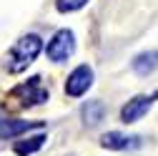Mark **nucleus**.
Masks as SVG:
<instances>
[{
    "label": "nucleus",
    "mask_w": 158,
    "mask_h": 156,
    "mask_svg": "<svg viewBox=\"0 0 158 156\" xmlns=\"http://www.w3.org/2000/svg\"><path fill=\"white\" fill-rule=\"evenodd\" d=\"M156 68H158V50H151V53H141V55H135V61H133V71H135L138 76H151Z\"/></svg>",
    "instance_id": "6e6552de"
},
{
    "label": "nucleus",
    "mask_w": 158,
    "mask_h": 156,
    "mask_svg": "<svg viewBox=\"0 0 158 156\" xmlns=\"http://www.w3.org/2000/svg\"><path fill=\"white\" fill-rule=\"evenodd\" d=\"M13 98H18V101H23V106H38V103H45L48 101V88L40 83V78H28L25 83H20L18 88H13Z\"/></svg>",
    "instance_id": "f03ea898"
},
{
    "label": "nucleus",
    "mask_w": 158,
    "mask_h": 156,
    "mask_svg": "<svg viewBox=\"0 0 158 156\" xmlns=\"http://www.w3.org/2000/svg\"><path fill=\"white\" fill-rule=\"evenodd\" d=\"M106 119V103L103 101H88L83 106V121L88 126H98Z\"/></svg>",
    "instance_id": "1a4fd4ad"
},
{
    "label": "nucleus",
    "mask_w": 158,
    "mask_h": 156,
    "mask_svg": "<svg viewBox=\"0 0 158 156\" xmlns=\"http://www.w3.org/2000/svg\"><path fill=\"white\" fill-rule=\"evenodd\" d=\"M88 0H58V10L60 13H73L78 8H83Z\"/></svg>",
    "instance_id": "9b49d317"
},
{
    "label": "nucleus",
    "mask_w": 158,
    "mask_h": 156,
    "mask_svg": "<svg viewBox=\"0 0 158 156\" xmlns=\"http://www.w3.org/2000/svg\"><path fill=\"white\" fill-rule=\"evenodd\" d=\"M30 128H43V121H10V119H0V139H15Z\"/></svg>",
    "instance_id": "0eeeda50"
},
{
    "label": "nucleus",
    "mask_w": 158,
    "mask_h": 156,
    "mask_svg": "<svg viewBox=\"0 0 158 156\" xmlns=\"http://www.w3.org/2000/svg\"><path fill=\"white\" fill-rule=\"evenodd\" d=\"M43 144H45V133H35V136H28V139H23V141H15L13 149H15V154L28 156V154H35Z\"/></svg>",
    "instance_id": "9d476101"
},
{
    "label": "nucleus",
    "mask_w": 158,
    "mask_h": 156,
    "mask_svg": "<svg viewBox=\"0 0 158 156\" xmlns=\"http://www.w3.org/2000/svg\"><path fill=\"white\" fill-rule=\"evenodd\" d=\"M101 146H103V149H110V151L135 149V146H141V136H126V133H121V131H108V133H103Z\"/></svg>",
    "instance_id": "423d86ee"
},
{
    "label": "nucleus",
    "mask_w": 158,
    "mask_h": 156,
    "mask_svg": "<svg viewBox=\"0 0 158 156\" xmlns=\"http://www.w3.org/2000/svg\"><path fill=\"white\" fill-rule=\"evenodd\" d=\"M43 50V41L38 35H23L20 41H18L15 46H13V50H10V55H8V71L10 73H20V71H25L35 58H38V53Z\"/></svg>",
    "instance_id": "f257e3e1"
},
{
    "label": "nucleus",
    "mask_w": 158,
    "mask_h": 156,
    "mask_svg": "<svg viewBox=\"0 0 158 156\" xmlns=\"http://www.w3.org/2000/svg\"><path fill=\"white\" fill-rule=\"evenodd\" d=\"M73 50H75V35L70 30H58L53 35V41L48 43V48H45V53H48V58L53 63L68 61V58L73 55Z\"/></svg>",
    "instance_id": "7ed1b4c3"
},
{
    "label": "nucleus",
    "mask_w": 158,
    "mask_h": 156,
    "mask_svg": "<svg viewBox=\"0 0 158 156\" xmlns=\"http://www.w3.org/2000/svg\"><path fill=\"white\" fill-rule=\"evenodd\" d=\"M156 98H158V93H151V96H135V98H131V101L121 108V121H123V124H135V121H141L143 116L148 113V108L153 106Z\"/></svg>",
    "instance_id": "20e7f679"
},
{
    "label": "nucleus",
    "mask_w": 158,
    "mask_h": 156,
    "mask_svg": "<svg viewBox=\"0 0 158 156\" xmlns=\"http://www.w3.org/2000/svg\"><path fill=\"white\" fill-rule=\"evenodd\" d=\"M90 83H93V71H90V66H78L70 76H68V81H65V93L68 96H73V98H78V96H83L88 88H90Z\"/></svg>",
    "instance_id": "39448f33"
}]
</instances>
